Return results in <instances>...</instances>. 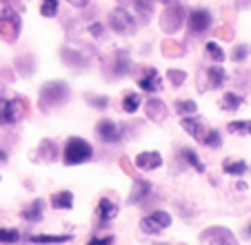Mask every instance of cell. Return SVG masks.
<instances>
[{"instance_id":"obj_1","label":"cell","mask_w":251,"mask_h":245,"mask_svg":"<svg viewBox=\"0 0 251 245\" xmlns=\"http://www.w3.org/2000/svg\"><path fill=\"white\" fill-rule=\"evenodd\" d=\"M91 156H94V147H91L85 138L74 136V138L67 141L62 158H65V165L74 167V165H82V163H87Z\"/></svg>"},{"instance_id":"obj_2","label":"cell","mask_w":251,"mask_h":245,"mask_svg":"<svg viewBox=\"0 0 251 245\" xmlns=\"http://www.w3.org/2000/svg\"><path fill=\"white\" fill-rule=\"evenodd\" d=\"M20 33V18L7 2L0 5V36L7 38V43H14Z\"/></svg>"},{"instance_id":"obj_3","label":"cell","mask_w":251,"mask_h":245,"mask_svg":"<svg viewBox=\"0 0 251 245\" xmlns=\"http://www.w3.org/2000/svg\"><path fill=\"white\" fill-rule=\"evenodd\" d=\"M109 25L111 29H114L116 33H123V36H131V33H136V18H133L131 14L127 11V7H114L109 14Z\"/></svg>"},{"instance_id":"obj_4","label":"cell","mask_w":251,"mask_h":245,"mask_svg":"<svg viewBox=\"0 0 251 245\" xmlns=\"http://www.w3.org/2000/svg\"><path fill=\"white\" fill-rule=\"evenodd\" d=\"M27 112V103L23 98H0V125H11L20 121Z\"/></svg>"},{"instance_id":"obj_5","label":"cell","mask_w":251,"mask_h":245,"mask_svg":"<svg viewBox=\"0 0 251 245\" xmlns=\"http://www.w3.org/2000/svg\"><path fill=\"white\" fill-rule=\"evenodd\" d=\"M96 134L102 143H118L125 136V129L120 127L118 122L109 121V118H102V121L96 125Z\"/></svg>"},{"instance_id":"obj_6","label":"cell","mask_w":251,"mask_h":245,"mask_svg":"<svg viewBox=\"0 0 251 245\" xmlns=\"http://www.w3.org/2000/svg\"><path fill=\"white\" fill-rule=\"evenodd\" d=\"M189 29L194 33H204L209 27H211V14H209L207 9H191L189 11Z\"/></svg>"},{"instance_id":"obj_7","label":"cell","mask_w":251,"mask_h":245,"mask_svg":"<svg viewBox=\"0 0 251 245\" xmlns=\"http://www.w3.org/2000/svg\"><path fill=\"white\" fill-rule=\"evenodd\" d=\"M180 125L191 138H196V141H202L204 134H207V129H209L207 122H204L202 118H198V116H185L180 121Z\"/></svg>"},{"instance_id":"obj_8","label":"cell","mask_w":251,"mask_h":245,"mask_svg":"<svg viewBox=\"0 0 251 245\" xmlns=\"http://www.w3.org/2000/svg\"><path fill=\"white\" fill-rule=\"evenodd\" d=\"M138 85H140V90L147 92V94H156V92L160 90V85H162V78H160V74H158L153 67H147L145 74H142V78L138 80Z\"/></svg>"},{"instance_id":"obj_9","label":"cell","mask_w":251,"mask_h":245,"mask_svg":"<svg viewBox=\"0 0 251 245\" xmlns=\"http://www.w3.org/2000/svg\"><path fill=\"white\" fill-rule=\"evenodd\" d=\"M162 165V156L160 152H142L136 156V167L138 170H158Z\"/></svg>"},{"instance_id":"obj_10","label":"cell","mask_w":251,"mask_h":245,"mask_svg":"<svg viewBox=\"0 0 251 245\" xmlns=\"http://www.w3.org/2000/svg\"><path fill=\"white\" fill-rule=\"evenodd\" d=\"M96 216L100 218V223H107V221H114L118 216V205L109 198H100L98 201V208H96Z\"/></svg>"},{"instance_id":"obj_11","label":"cell","mask_w":251,"mask_h":245,"mask_svg":"<svg viewBox=\"0 0 251 245\" xmlns=\"http://www.w3.org/2000/svg\"><path fill=\"white\" fill-rule=\"evenodd\" d=\"M67 241H71V234H33V236H29V243H38V245L67 243Z\"/></svg>"},{"instance_id":"obj_12","label":"cell","mask_w":251,"mask_h":245,"mask_svg":"<svg viewBox=\"0 0 251 245\" xmlns=\"http://www.w3.org/2000/svg\"><path fill=\"white\" fill-rule=\"evenodd\" d=\"M223 170L227 172V174H233V176H242V174H247V170H249V165H247L245 160L225 158V160H223Z\"/></svg>"},{"instance_id":"obj_13","label":"cell","mask_w":251,"mask_h":245,"mask_svg":"<svg viewBox=\"0 0 251 245\" xmlns=\"http://www.w3.org/2000/svg\"><path fill=\"white\" fill-rule=\"evenodd\" d=\"M51 205L56 210H71L74 208V194L71 192H58V194H53L51 196Z\"/></svg>"},{"instance_id":"obj_14","label":"cell","mask_w":251,"mask_h":245,"mask_svg":"<svg viewBox=\"0 0 251 245\" xmlns=\"http://www.w3.org/2000/svg\"><path fill=\"white\" fill-rule=\"evenodd\" d=\"M245 103V98H242L240 94H233V92H227V94H223V100H220V107L225 109V112H236L240 105Z\"/></svg>"},{"instance_id":"obj_15","label":"cell","mask_w":251,"mask_h":245,"mask_svg":"<svg viewBox=\"0 0 251 245\" xmlns=\"http://www.w3.org/2000/svg\"><path fill=\"white\" fill-rule=\"evenodd\" d=\"M207 78H209V85L211 87H220V85H225V80H227V71L220 65H213L207 69Z\"/></svg>"},{"instance_id":"obj_16","label":"cell","mask_w":251,"mask_h":245,"mask_svg":"<svg viewBox=\"0 0 251 245\" xmlns=\"http://www.w3.org/2000/svg\"><path fill=\"white\" fill-rule=\"evenodd\" d=\"M140 103H142V96L140 94H136V92H127V94H125V98H123V112H127V114L138 112Z\"/></svg>"},{"instance_id":"obj_17","label":"cell","mask_w":251,"mask_h":245,"mask_svg":"<svg viewBox=\"0 0 251 245\" xmlns=\"http://www.w3.org/2000/svg\"><path fill=\"white\" fill-rule=\"evenodd\" d=\"M147 114H149V118H153V121H165V116H167L165 103H162V100H149Z\"/></svg>"},{"instance_id":"obj_18","label":"cell","mask_w":251,"mask_h":245,"mask_svg":"<svg viewBox=\"0 0 251 245\" xmlns=\"http://www.w3.org/2000/svg\"><path fill=\"white\" fill-rule=\"evenodd\" d=\"M23 218H27V221H40L43 218V203L40 201H33V203H29L27 208L23 210Z\"/></svg>"},{"instance_id":"obj_19","label":"cell","mask_w":251,"mask_h":245,"mask_svg":"<svg viewBox=\"0 0 251 245\" xmlns=\"http://www.w3.org/2000/svg\"><path fill=\"white\" fill-rule=\"evenodd\" d=\"M149 189H151L149 181H136V183H133V192H131V196H129V203H138L145 194H149Z\"/></svg>"},{"instance_id":"obj_20","label":"cell","mask_w":251,"mask_h":245,"mask_svg":"<svg viewBox=\"0 0 251 245\" xmlns=\"http://www.w3.org/2000/svg\"><path fill=\"white\" fill-rule=\"evenodd\" d=\"M180 156H182V158L187 160V163H189L191 167H194L196 172H200V174H202V172H204V165H202V160L198 158V154H196L194 150H189V147H185V150H180Z\"/></svg>"},{"instance_id":"obj_21","label":"cell","mask_w":251,"mask_h":245,"mask_svg":"<svg viewBox=\"0 0 251 245\" xmlns=\"http://www.w3.org/2000/svg\"><path fill=\"white\" fill-rule=\"evenodd\" d=\"M227 129L231 134H242V136H249V134H251V121H231L227 125Z\"/></svg>"},{"instance_id":"obj_22","label":"cell","mask_w":251,"mask_h":245,"mask_svg":"<svg viewBox=\"0 0 251 245\" xmlns=\"http://www.w3.org/2000/svg\"><path fill=\"white\" fill-rule=\"evenodd\" d=\"M204 52H207V56L211 58V61L216 62V65H220V62L225 61V52H223V47H220V45H216L213 40H211V43H207Z\"/></svg>"},{"instance_id":"obj_23","label":"cell","mask_w":251,"mask_h":245,"mask_svg":"<svg viewBox=\"0 0 251 245\" xmlns=\"http://www.w3.org/2000/svg\"><path fill=\"white\" fill-rule=\"evenodd\" d=\"M200 143H204L207 147H220L223 145V136H220L218 129H207V134H204V138Z\"/></svg>"},{"instance_id":"obj_24","label":"cell","mask_w":251,"mask_h":245,"mask_svg":"<svg viewBox=\"0 0 251 245\" xmlns=\"http://www.w3.org/2000/svg\"><path fill=\"white\" fill-rule=\"evenodd\" d=\"M129 67H131V62H129V56L125 52H118V56H116V76H123L129 71Z\"/></svg>"},{"instance_id":"obj_25","label":"cell","mask_w":251,"mask_h":245,"mask_svg":"<svg viewBox=\"0 0 251 245\" xmlns=\"http://www.w3.org/2000/svg\"><path fill=\"white\" fill-rule=\"evenodd\" d=\"M176 109H178V114H182V116H194V114L198 112V105H196L194 100H178Z\"/></svg>"},{"instance_id":"obj_26","label":"cell","mask_w":251,"mask_h":245,"mask_svg":"<svg viewBox=\"0 0 251 245\" xmlns=\"http://www.w3.org/2000/svg\"><path fill=\"white\" fill-rule=\"evenodd\" d=\"M140 227H142V232H147V234H151V236H156V234H160V232H162V227L158 225V223L153 221L151 216H145V218H142Z\"/></svg>"},{"instance_id":"obj_27","label":"cell","mask_w":251,"mask_h":245,"mask_svg":"<svg viewBox=\"0 0 251 245\" xmlns=\"http://www.w3.org/2000/svg\"><path fill=\"white\" fill-rule=\"evenodd\" d=\"M40 14H43L45 18H53V16L58 14V0H43Z\"/></svg>"},{"instance_id":"obj_28","label":"cell","mask_w":251,"mask_h":245,"mask_svg":"<svg viewBox=\"0 0 251 245\" xmlns=\"http://www.w3.org/2000/svg\"><path fill=\"white\" fill-rule=\"evenodd\" d=\"M151 218L162 227V230L171 225V214H169V212H162V210H156V212L151 214Z\"/></svg>"},{"instance_id":"obj_29","label":"cell","mask_w":251,"mask_h":245,"mask_svg":"<svg viewBox=\"0 0 251 245\" xmlns=\"http://www.w3.org/2000/svg\"><path fill=\"white\" fill-rule=\"evenodd\" d=\"M20 232L18 230H0V243H18Z\"/></svg>"},{"instance_id":"obj_30","label":"cell","mask_w":251,"mask_h":245,"mask_svg":"<svg viewBox=\"0 0 251 245\" xmlns=\"http://www.w3.org/2000/svg\"><path fill=\"white\" fill-rule=\"evenodd\" d=\"M247 56H249V47H247V45H236V47H233V52H231V61L242 62Z\"/></svg>"},{"instance_id":"obj_31","label":"cell","mask_w":251,"mask_h":245,"mask_svg":"<svg viewBox=\"0 0 251 245\" xmlns=\"http://www.w3.org/2000/svg\"><path fill=\"white\" fill-rule=\"evenodd\" d=\"M169 80L171 83H174V85H182V83H185V71H178V69H169Z\"/></svg>"},{"instance_id":"obj_32","label":"cell","mask_w":251,"mask_h":245,"mask_svg":"<svg viewBox=\"0 0 251 245\" xmlns=\"http://www.w3.org/2000/svg\"><path fill=\"white\" fill-rule=\"evenodd\" d=\"M136 9L142 16H149L151 14V0H136Z\"/></svg>"},{"instance_id":"obj_33","label":"cell","mask_w":251,"mask_h":245,"mask_svg":"<svg viewBox=\"0 0 251 245\" xmlns=\"http://www.w3.org/2000/svg\"><path fill=\"white\" fill-rule=\"evenodd\" d=\"M94 107H98V109H104L107 105H109V98H104V96H91V98H87Z\"/></svg>"},{"instance_id":"obj_34","label":"cell","mask_w":251,"mask_h":245,"mask_svg":"<svg viewBox=\"0 0 251 245\" xmlns=\"http://www.w3.org/2000/svg\"><path fill=\"white\" fill-rule=\"evenodd\" d=\"M87 245H114V239H111V236H96V239H91Z\"/></svg>"},{"instance_id":"obj_35","label":"cell","mask_w":251,"mask_h":245,"mask_svg":"<svg viewBox=\"0 0 251 245\" xmlns=\"http://www.w3.org/2000/svg\"><path fill=\"white\" fill-rule=\"evenodd\" d=\"M89 31L94 33L96 38H100V36H102V25H100V23H94V25L89 27Z\"/></svg>"},{"instance_id":"obj_36","label":"cell","mask_w":251,"mask_h":245,"mask_svg":"<svg viewBox=\"0 0 251 245\" xmlns=\"http://www.w3.org/2000/svg\"><path fill=\"white\" fill-rule=\"evenodd\" d=\"M69 5H74V7H87L89 5V0H67Z\"/></svg>"},{"instance_id":"obj_37","label":"cell","mask_w":251,"mask_h":245,"mask_svg":"<svg viewBox=\"0 0 251 245\" xmlns=\"http://www.w3.org/2000/svg\"><path fill=\"white\" fill-rule=\"evenodd\" d=\"M5 160H7V152L0 147V163H5Z\"/></svg>"},{"instance_id":"obj_38","label":"cell","mask_w":251,"mask_h":245,"mask_svg":"<svg viewBox=\"0 0 251 245\" xmlns=\"http://www.w3.org/2000/svg\"><path fill=\"white\" fill-rule=\"evenodd\" d=\"M247 232H249V234H251V223H249V227H247Z\"/></svg>"},{"instance_id":"obj_39","label":"cell","mask_w":251,"mask_h":245,"mask_svg":"<svg viewBox=\"0 0 251 245\" xmlns=\"http://www.w3.org/2000/svg\"><path fill=\"white\" fill-rule=\"evenodd\" d=\"M2 2H5V0H2Z\"/></svg>"}]
</instances>
